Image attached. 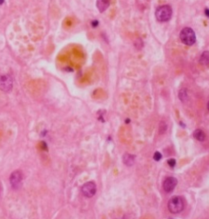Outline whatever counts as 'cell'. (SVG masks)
<instances>
[{
	"label": "cell",
	"mask_w": 209,
	"mask_h": 219,
	"mask_svg": "<svg viewBox=\"0 0 209 219\" xmlns=\"http://www.w3.org/2000/svg\"><path fill=\"white\" fill-rule=\"evenodd\" d=\"M172 9L169 5H163L157 8L155 11V17L160 22H166L172 17Z\"/></svg>",
	"instance_id": "1"
},
{
	"label": "cell",
	"mask_w": 209,
	"mask_h": 219,
	"mask_svg": "<svg viewBox=\"0 0 209 219\" xmlns=\"http://www.w3.org/2000/svg\"><path fill=\"white\" fill-rule=\"evenodd\" d=\"M167 164L169 165L171 168H174L176 165V159H170L167 160Z\"/></svg>",
	"instance_id": "15"
},
{
	"label": "cell",
	"mask_w": 209,
	"mask_h": 219,
	"mask_svg": "<svg viewBox=\"0 0 209 219\" xmlns=\"http://www.w3.org/2000/svg\"><path fill=\"white\" fill-rule=\"evenodd\" d=\"M3 3H4V0H0V5H1V4H3Z\"/></svg>",
	"instance_id": "17"
},
{
	"label": "cell",
	"mask_w": 209,
	"mask_h": 219,
	"mask_svg": "<svg viewBox=\"0 0 209 219\" xmlns=\"http://www.w3.org/2000/svg\"><path fill=\"white\" fill-rule=\"evenodd\" d=\"M207 110H209V102H207Z\"/></svg>",
	"instance_id": "18"
},
{
	"label": "cell",
	"mask_w": 209,
	"mask_h": 219,
	"mask_svg": "<svg viewBox=\"0 0 209 219\" xmlns=\"http://www.w3.org/2000/svg\"><path fill=\"white\" fill-rule=\"evenodd\" d=\"M167 131V124L164 122H161L160 124V133L163 134Z\"/></svg>",
	"instance_id": "13"
},
{
	"label": "cell",
	"mask_w": 209,
	"mask_h": 219,
	"mask_svg": "<svg viewBox=\"0 0 209 219\" xmlns=\"http://www.w3.org/2000/svg\"><path fill=\"white\" fill-rule=\"evenodd\" d=\"M180 39L185 45L191 46L196 42V35L191 28L185 27L180 33Z\"/></svg>",
	"instance_id": "2"
},
{
	"label": "cell",
	"mask_w": 209,
	"mask_h": 219,
	"mask_svg": "<svg viewBox=\"0 0 209 219\" xmlns=\"http://www.w3.org/2000/svg\"><path fill=\"white\" fill-rule=\"evenodd\" d=\"M110 0H97V7L100 13H104L110 6Z\"/></svg>",
	"instance_id": "8"
},
{
	"label": "cell",
	"mask_w": 209,
	"mask_h": 219,
	"mask_svg": "<svg viewBox=\"0 0 209 219\" xmlns=\"http://www.w3.org/2000/svg\"><path fill=\"white\" fill-rule=\"evenodd\" d=\"M82 193L85 197L91 198L97 192V186L93 182H88L82 187Z\"/></svg>",
	"instance_id": "6"
},
{
	"label": "cell",
	"mask_w": 209,
	"mask_h": 219,
	"mask_svg": "<svg viewBox=\"0 0 209 219\" xmlns=\"http://www.w3.org/2000/svg\"><path fill=\"white\" fill-rule=\"evenodd\" d=\"M184 200L182 197L175 196L170 199L167 204V208L172 213H179L184 209Z\"/></svg>",
	"instance_id": "3"
},
{
	"label": "cell",
	"mask_w": 209,
	"mask_h": 219,
	"mask_svg": "<svg viewBox=\"0 0 209 219\" xmlns=\"http://www.w3.org/2000/svg\"><path fill=\"white\" fill-rule=\"evenodd\" d=\"M193 136L197 141L199 142H204L205 138H206V134L202 129H196L193 133Z\"/></svg>",
	"instance_id": "10"
},
{
	"label": "cell",
	"mask_w": 209,
	"mask_h": 219,
	"mask_svg": "<svg viewBox=\"0 0 209 219\" xmlns=\"http://www.w3.org/2000/svg\"><path fill=\"white\" fill-rule=\"evenodd\" d=\"M10 184L13 189H18L21 186L23 181V174L20 170H16L10 176Z\"/></svg>",
	"instance_id": "5"
},
{
	"label": "cell",
	"mask_w": 209,
	"mask_h": 219,
	"mask_svg": "<svg viewBox=\"0 0 209 219\" xmlns=\"http://www.w3.org/2000/svg\"><path fill=\"white\" fill-rule=\"evenodd\" d=\"M205 15H207L209 17V10L208 9H206V10H205Z\"/></svg>",
	"instance_id": "16"
},
{
	"label": "cell",
	"mask_w": 209,
	"mask_h": 219,
	"mask_svg": "<svg viewBox=\"0 0 209 219\" xmlns=\"http://www.w3.org/2000/svg\"><path fill=\"white\" fill-rule=\"evenodd\" d=\"M199 61L203 65H209V52L205 51L202 53Z\"/></svg>",
	"instance_id": "11"
},
{
	"label": "cell",
	"mask_w": 209,
	"mask_h": 219,
	"mask_svg": "<svg viewBox=\"0 0 209 219\" xmlns=\"http://www.w3.org/2000/svg\"><path fill=\"white\" fill-rule=\"evenodd\" d=\"M135 159H136V156L134 154H125L123 157V164L127 166H132L135 163Z\"/></svg>",
	"instance_id": "9"
},
{
	"label": "cell",
	"mask_w": 209,
	"mask_h": 219,
	"mask_svg": "<svg viewBox=\"0 0 209 219\" xmlns=\"http://www.w3.org/2000/svg\"><path fill=\"white\" fill-rule=\"evenodd\" d=\"M179 99L182 101V102H185L188 99V92L185 88H182L180 90L179 92Z\"/></svg>",
	"instance_id": "12"
},
{
	"label": "cell",
	"mask_w": 209,
	"mask_h": 219,
	"mask_svg": "<svg viewBox=\"0 0 209 219\" xmlns=\"http://www.w3.org/2000/svg\"><path fill=\"white\" fill-rule=\"evenodd\" d=\"M13 79L8 75H0V90L4 92H10L13 89Z\"/></svg>",
	"instance_id": "4"
},
{
	"label": "cell",
	"mask_w": 209,
	"mask_h": 219,
	"mask_svg": "<svg viewBox=\"0 0 209 219\" xmlns=\"http://www.w3.org/2000/svg\"><path fill=\"white\" fill-rule=\"evenodd\" d=\"M177 184V180L173 177H167V179L165 180L164 182H163V189L166 192H172L174 188L176 187Z\"/></svg>",
	"instance_id": "7"
},
{
	"label": "cell",
	"mask_w": 209,
	"mask_h": 219,
	"mask_svg": "<svg viewBox=\"0 0 209 219\" xmlns=\"http://www.w3.org/2000/svg\"><path fill=\"white\" fill-rule=\"evenodd\" d=\"M162 159V154L159 151H156L154 154V159L155 161H160Z\"/></svg>",
	"instance_id": "14"
}]
</instances>
